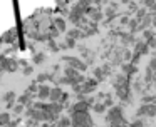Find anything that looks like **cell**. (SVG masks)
I'll list each match as a JSON object with an SVG mask.
<instances>
[{"mask_svg": "<svg viewBox=\"0 0 156 127\" xmlns=\"http://www.w3.org/2000/svg\"><path fill=\"white\" fill-rule=\"evenodd\" d=\"M131 127H143V122H141V120H136V122H133Z\"/></svg>", "mask_w": 156, "mask_h": 127, "instance_id": "8992f818", "label": "cell"}, {"mask_svg": "<svg viewBox=\"0 0 156 127\" xmlns=\"http://www.w3.org/2000/svg\"><path fill=\"white\" fill-rule=\"evenodd\" d=\"M51 95V90H49V87H41V90H39V97L41 99H45V97Z\"/></svg>", "mask_w": 156, "mask_h": 127, "instance_id": "7a4b0ae2", "label": "cell"}, {"mask_svg": "<svg viewBox=\"0 0 156 127\" xmlns=\"http://www.w3.org/2000/svg\"><path fill=\"white\" fill-rule=\"evenodd\" d=\"M139 114H146V115H154L156 114V107L154 105H143L141 110H139Z\"/></svg>", "mask_w": 156, "mask_h": 127, "instance_id": "6da1fadb", "label": "cell"}, {"mask_svg": "<svg viewBox=\"0 0 156 127\" xmlns=\"http://www.w3.org/2000/svg\"><path fill=\"white\" fill-rule=\"evenodd\" d=\"M9 122V114H0V125Z\"/></svg>", "mask_w": 156, "mask_h": 127, "instance_id": "277c9868", "label": "cell"}, {"mask_svg": "<svg viewBox=\"0 0 156 127\" xmlns=\"http://www.w3.org/2000/svg\"><path fill=\"white\" fill-rule=\"evenodd\" d=\"M5 100H7L9 104H12V100H14V92H9L7 95H5Z\"/></svg>", "mask_w": 156, "mask_h": 127, "instance_id": "5b68a950", "label": "cell"}, {"mask_svg": "<svg viewBox=\"0 0 156 127\" xmlns=\"http://www.w3.org/2000/svg\"><path fill=\"white\" fill-rule=\"evenodd\" d=\"M57 27L61 30H64V22H62V20H57Z\"/></svg>", "mask_w": 156, "mask_h": 127, "instance_id": "52a82bcc", "label": "cell"}, {"mask_svg": "<svg viewBox=\"0 0 156 127\" xmlns=\"http://www.w3.org/2000/svg\"><path fill=\"white\" fill-rule=\"evenodd\" d=\"M61 95H62V92H61L59 89H54V90L51 92V99H52V100H59V97H61Z\"/></svg>", "mask_w": 156, "mask_h": 127, "instance_id": "3957f363", "label": "cell"}]
</instances>
